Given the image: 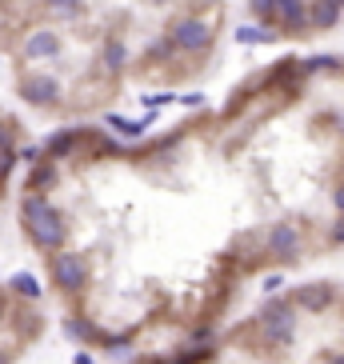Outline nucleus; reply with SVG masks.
<instances>
[{
  "mask_svg": "<svg viewBox=\"0 0 344 364\" xmlns=\"http://www.w3.org/2000/svg\"><path fill=\"white\" fill-rule=\"evenodd\" d=\"M168 41L176 44V53H205L208 41H213V28H208L200 16H184V21L172 24Z\"/></svg>",
  "mask_w": 344,
  "mask_h": 364,
  "instance_id": "obj_2",
  "label": "nucleus"
},
{
  "mask_svg": "<svg viewBox=\"0 0 344 364\" xmlns=\"http://www.w3.org/2000/svg\"><path fill=\"white\" fill-rule=\"evenodd\" d=\"M16 92H21L24 105H33V108L60 105V85H56V76H24Z\"/></svg>",
  "mask_w": 344,
  "mask_h": 364,
  "instance_id": "obj_6",
  "label": "nucleus"
},
{
  "mask_svg": "<svg viewBox=\"0 0 344 364\" xmlns=\"http://www.w3.org/2000/svg\"><path fill=\"white\" fill-rule=\"evenodd\" d=\"M140 364H172V356H144Z\"/></svg>",
  "mask_w": 344,
  "mask_h": 364,
  "instance_id": "obj_30",
  "label": "nucleus"
},
{
  "mask_svg": "<svg viewBox=\"0 0 344 364\" xmlns=\"http://www.w3.org/2000/svg\"><path fill=\"white\" fill-rule=\"evenodd\" d=\"M172 53H176V44H172V41H161L156 48H152V56H156V60H164V56H172Z\"/></svg>",
  "mask_w": 344,
  "mask_h": 364,
  "instance_id": "obj_25",
  "label": "nucleus"
},
{
  "mask_svg": "<svg viewBox=\"0 0 344 364\" xmlns=\"http://www.w3.org/2000/svg\"><path fill=\"white\" fill-rule=\"evenodd\" d=\"M333 208H336V213L344 216V184H340V188H336V193H333Z\"/></svg>",
  "mask_w": 344,
  "mask_h": 364,
  "instance_id": "obj_26",
  "label": "nucleus"
},
{
  "mask_svg": "<svg viewBox=\"0 0 344 364\" xmlns=\"http://www.w3.org/2000/svg\"><path fill=\"white\" fill-rule=\"evenodd\" d=\"M0 316H4V296H0Z\"/></svg>",
  "mask_w": 344,
  "mask_h": 364,
  "instance_id": "obj_34",
  "label": "nucleus"
},
{
  "mask_svg": "<svg viewBox=\"0 0 344 364\" xmlns=\"http://www.w3.org/2000/svg\"><path fill=\"white\" fill-rule=\"evenodd\" d=\"M149 108H161V105H176V92H149V97H140Z\"/></svg>",
  "mask_w": 344,
  "mask_h": 364,
  "instance_id": "obj_21",
  "label": "nucleus"
},
{
  "mask_svg": "<svg viewBox=\"0 0 344 364\" xmlns=\"http://www.w3.org/2000/svg\"><path fill=\"white\" fill-rule=\"evenodd\" d=\"M132 336H136V332H117V336H97V341H104V348H112V353H120V348H129L132 344Z\"/></svg>",
  "mask_w": 344,
  "mask_h": 364,
  "instance_id": "obj_19",
  "label": "nucleus"
},
{
  "mask_svg": "<svg viewBox=\"0 0 344 364\" xmlns=\"http://www.w3.org/2000/svg\"><path fill=\"white\" fill-rule=\"evenodd\" d=\"M333 124H336V129L344 132V112H333Z\"/></svg>",
  "mask_w": 344,
  "mask_h": 364,
  "instance_id": "obj_32",
  "label": "nucleus"
},
{
  "mask_svg": "<svg viewBox=\"0 0 344 364\" xmlns=\"http://www.w3.org/2000/svg\"><path fill=\"white\" fill-rule=\"evenodd\" d=\"M72 364H97V360H92L88 353H76V356H72Z\"/></svg>",
  "mask_w": 344,
  "mask_h": 364,
  "instance_id": "obj_31",
  "label": "nucleus"
},
{
  "mask_svg": "<svg viewBox=\"0 0 344 364\" xmlns=\"http://www.w3.org/2000/svg\"><path fill=\"white\" fill-rule=\"evenodd\" d=\"M21 156H24V161H33V164H36V161H41V156H44V152H41V149H24Z\"/></svg>",
  "mask_w": 344,
  "mask_h": 364,
  "instance_id": "obj_29",
  "label": "nucleus"
},
{
  "mask_svg": "<svg viewBox=\"0 0 344 364\" xmlns=\"http://www.w3.org/2000/svg\"><path fill=\"white\" fill-rule=\"evenodd\" d=\"M276 33H272L269 24H240L237 28V44H272Z\"/></svg>",
  "mask_w": 344,
  "mask_h": 364,
  "instance_id": "obj_16",
  "label": "nucleus"
},
{
  "mask_svg": "<svg viewBox=\"0 0 344 364\" xmlns=\"http://www.w3.org/2000/svg\"><path fill=\"white\" fill-rule=\"evenodd\" d=\"M280 284H284V277H280V272H272V277H264V280H260V289H264V296H269V292H276Z\"/></svg>",
  "mask_w": 344,
  "mask_h": 364,
  "instance_id": "obj_24",
  "label": "nucleus"
},
{
  "mask_svg": "<svg viewBox=\"0 0 344 364\" xmlns=\"http://www.w3.org/2000/svg\"><path fill=\"white\" fill-rule=\"evenodd\" d=\"M264 248L280 260H292L301 252V228L292 225V220H276V225L264 232Z\"/></svg>",
  "mask_w": 344,
  "mask_h": 364,
  "instance_id": "obj_7",
  "label": "nucleus"
},
{
  "mask_svg": "<svg viewBox=\"0 0 344 364\" xmlns=\"http://www.w3.org/2000/svg\"><path fill=\"white\" fill-rule=\"evenodd\" d=\"M289 300L296 304V309H304V312L316 316V312H324L336 300V284H333V280H316V284H304L301 292H292Z\"/></svg>",
  "mask_w": 344,
  "mask_h": 364,
  "instance_id": "obj_8",
  "label": "nucleus"
},
{
  "mask_svg": "<svg viewBox=\"0 0 344 364\" xmlns=\"http://www.w3.org/2000/svg\"><path fill=\"white\" fill-rule=\"evenodd\" d=\"M316 364H344V353H324Z\"/></svg>",
  "mask_w": 344,
  "mask_h": 364,
  "instance_id": "obj_27",
  "label": "nucleus"
},
{
  "mask_svg": "<svg viewBox=\"0 0 344 364\" xmlns=\"http://www.w3.org/2000/svg\"><path fill=\"white\" fill-rule=\"evenodd\" d=\"M12 152H16V144H12V132L0 124V156H12Z\"/></svg>",
  "mask_w": 344,
  "mask_h": 364,
  "instance_id": "obj_22",
  "label": "nucleus"
},
{
  "mask_svg": "<svg viewBox=\"0 0 344 364\" xmlns=\"http://www.w3.org/2000/svg\"><path fill=\"white\" fill-rule=\"evenodd\" d=\"M328 240H333V245H344V216H336V220H333V228H328Z\"/></svg>",
  "mask_w": 344,
  "mask_h": 364,
  "instance_id": "obj_23",
  "label": "nucleus"
},
{
  "mask_svg": "<svg viewBox=\"0 0 344 364\" xmlns=\"http://www.w3.org/2000/svg\"><path fill=\"white\" fill-rule=\"evenodd\" d=\"M257 321H260L264 341L272 348H289L296 341V304L292 300H272V304H264V312H260Z\"/></svg>",
  "mask_w": 344,
  "mask_h": 364,
  "instance_id": "obj_1",
  "label": "nucleus"
},
{
  "mask_svg": "<svg viewBox=\"0 0 344 364\" xmlns=\"http://www.w3.org/2000/svg\"><path fill=\"white\" fill-rule=\"evenodd\" d=\"M156 117H144V120H132V117H120V112H108V129L120 132V136H129V140H140L144 132H149V124Z\"/></svg>",
  "mask_w": 344,
  "mask_h": 364,
  "instance_id": "obj_13",
  "label": "nucleus"
},
{
  "mask_svg": "<svg viewBox=\"0 0 344 364\" xmlns=\"http://www.w3.org/2000/svg\"><path fill=\"white\" fill-rule=\"evenodd\" d=\"M65 336H68V341H76V344H97L100 332H97V324L88 321L85 312H76V316H68V321H65Z\"/></svg>",
  "mask_w": 344,
  "mask_h": 364,
  "instance_id": "obj_12",
  "label": "nucleus"
},
{
  "mask_svg": "<svg viewBox=\"0 0 344 364\" xmlns=\"http://www.w3.org/2000/svg\"><path fill=\"white\" fill-rule=\"evenodd\" d=\"M44 4L53 12H60V16H76L80 12V0H44Z\"/></svg>",
  "mask_w": 344,
  "mask_h": 364,
  "instance_id": "obj_20",
  "label": "nucleus"
},
{
  "mask_svg": "<svg viewBox=\"0 0 344 364\" xmlns=\"http://www.w3.org/2000/svg\"><path fill=\"white\" fill-rule=\"evenodd\" d=\"M176 100H184V105H205V92H188V97H176Z\"/></svg>",
  "mask_w": 344,
  "mask_h": 364,
  "instance_id": "obj_28",
  "label": "nucleus"
},
{
  "mask_svg": "<svg viewBox=\"0 0 344 364\" xmlns=\"http://www.w3.org/2000/svg\"><path fill=\"white\" fill-rule=\"evenodd\" d=\"M24 56H33V60H56L60 56V36L53 28H36L28 41H24Z\"/></svg>",
  "mask_w": 344,
  "mask_h": 364,
  "instance_id": "obj_9",
  "label": "nucleus"
},
{
  "mask_svg": "<svg viewBox=\"0 0 344 364\" xmlns=\"http://www.w3.org/2000/svg\"><path fill=\"white\" fill-rule=\"evenodd\" d=\"M248 9L260 24H276V0H248Z\"/></svg>",
  "mask_w": 344,
  "mask_h": 364,
  "instance_id": "obj_18",
  "label": "nucleus"
},
{
  "mask_svg": "<svg viewBox=\"0 0 344 364\" xmlns=\"http://www.w3.org/2000/svg\"><path fill=\"white\" fill-rule=\"evenodd\" d=\"M104 68H108V76H120L124 68H129V44L117 41V36L104 44Z\"/></svg>",
  "mask_w": 344,
  "mask_h": 364,
  "instance_id": "obj_14",
  "label": "nucleus"
},
{
  "mask_svg": "<svg viewBox=\"0 0 344 364\" xmlns=\"http://www.w3.org/2000/svg\"><path fill=\"white\" fill-rule=\"evenodd\" d=\"M97 132L92 129H60V132H53V136L44 140V156H48V161H65V156H72L76 149H80V144H97Z\"/></svg>",
  "mask_w": 344,
  "mask_h": 364,
  "instance_id": "obj_4",
  "label": "nucleus"
},
{
  "mask_svg": "<svg viewBox=\"0 0 344 364\" xmlns=\"http://www.w3.org/2000/svg\"><path fill=\"white\" fill-rule=\"evenodd\" d=\"M152 4H168V0H152Z\"/></svg>",
  "mask_w": 344,
  "mask_h": 364,
  "instance_id": "obj_35",
  "label": "nucleus"
},
{
  "mask_svg": "<svg viewBox=\"0 0 344 364\" xmlns=\"http://www.w3.org/2000/svg\"><path fill=\"white\" fill-rule=\"evenodd\" d=\"M9 289H12V292H21L24 300H41V296H44V284L33 277V272H16V277L9 280Z\"/></svg>",
  "mask_w": 344,
  "mask_h": 364,
  "instance_id": "obj_15",
  "label": "nucleus"
},
{
  "mask_svg": "<svg viewBox=\"0 0 344 364\" xmlns=\"http://www.w3.org/2000/svg\"><path fill=\"white\" fill-rule=\"evenodd\" d=\"M28 236H33L44 252H56V248H65V240H68V225H65V216L56 213V208H48L41 220L28 225Z\"/></svg>",
  "mask_w": 344,
  "mask_h": 364,
  "instance_id": "obj_3",
  "label": "nucleus"
},
{
  "mask_svg": "<svg viewBox=\"0 0 344 364\" xmlns=\"http://www.w3.org/2000/svg\"><path fill=\"white\" fill-rule=\"evenodd\" d=\"M276 24H284L289 33H301L308 24V4L304 0H276Z\"/></svg>",
  "mask_w": 344,
  "mask_h": 364,
  "instance_id": "obj_11",
  "label": "nucleus"
},
{
  "mask_svg": "<svg viewBox=\"0 0 344 364\" xmlns=\"http://www.w3.org/2000/svg\"><path fill=\"white\" fill-rule=\"evenodd\" d=\"M328 4H336V9H340V4H344V0H328Z\"/></svg>",
  "mask_w": 344,
  "mask_h": 364,
  "instance_id": "obj_33",
  "label": "nucleus"
},
{
  "mask_svg": "<svg viewBox=\"0 0 344 364\" xmlns=\"http://www.w3.org/2000/svg\"><path fill=\"white\" fill-rule=\"evenodd\" d=\"M336 16H340V9L328 4V0H316V4L308 9V24H312V28H333Z\"/></svg>",
  "mask_w": 344,
  "mask_h": 364,
  "instance_id": "obj_17",
  "label": "nucleus"
},
{
  "mask_svg": "<svg viewBox=\"0 0 344 364\" xmlns=\"http://www.w3.org/2000/svg\"><path fill=\"white\" fill-rule=\"evenodd\" d=\"M53 280L65 292H80L88 280V264L76 252H53Z\"/></svg>",
  "mask_w": 344,
  "mask_h": 364,
  "instance_id": "obj_5",
  "label": "nucleus"
},
{
  "mask_svg": "<svg viewBox=\"0 0 344 364\" xmlns=\"http://www.w3.org/2000/svg\"><path fill=\"white\" fill-rule=\"evenodd\" d=\"M56 181H60V168H56V161H48V156H41V161L33 164V176H28V193H53Z\"/></svg>",
  "mask_w": 344,
  "mask_h": 364,
  "instance_id": "obj_10",
  "label": "nucleus"
}]
</instances>
